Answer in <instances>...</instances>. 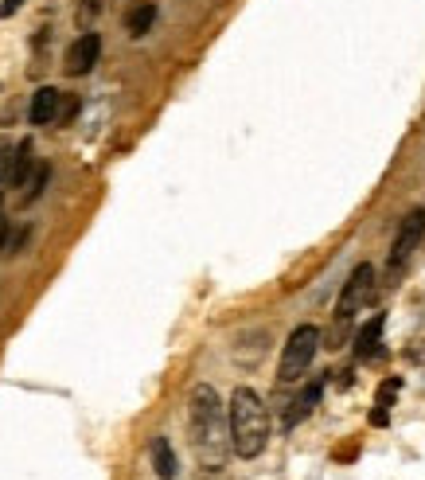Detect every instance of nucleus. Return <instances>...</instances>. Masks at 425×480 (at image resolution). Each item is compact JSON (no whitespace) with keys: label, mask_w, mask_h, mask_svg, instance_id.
Wrapping results in <instances>:
<instances>
[{"label":"nucleus","mask_w":425,"mask_h":480,"mask_svg":"<svg viewBox=\"0 0 425 480\" xmlns=\"http://www.w3.org/2000/svg\"><path fill=\"white\" fill-rule=\"evenodd\" d=\"M152 24H157V5H137V8H129V16H125V32L133 35V40H140V35H149Z\"/></svg>","instance_id":"9b49d317"},{"label":"nucleus","mask_w":425,"mask_h":480,"mask_svg":"<svg viewBox=\"0 0 425 480\" xmlns=\"http://www.w3.org/2000/svg\"><path fill=\"white\" fill-rule=\"evenodd\" d=\"M101 59V35L98 32H82L79 40L71 44L67 51V63H63V71L71 74V79H82V74L94 71V63Z\"/></svg>","instance_id":"423d86ee"},{"label":"nucleus","mask_w":425,"mask_h":480,"mask_svg":"<svg viewBox=\"0 0 425 480\" xmlns=\"http://www.w3.org/2000/svg\"><path fill=\"white\" fill-rule=\"evenodd\" d=\"M59 106H63V94L55 86H40L32 94V110H28V118H32V125H51L59 118Z\"/></svg>","instance_id":"0eeeda50"},{"label":"nucleus","mask_w":425,"mask_h":480,"mask_svg":"<svg viewBox=\"0 0 425 480\" xmlns=\"http://www.w3.org/2000/svg\"><path fill=\"white\" fill-rule=\"evenodd\" d=\"M421 235H425V211H410L402 219V227H398V239L391 246V258H386V266L391 269H402L410 262V254L421 246Z\"/></svg>","instance_id":"39448f33"},{"label":"nucleus","mask_w":425,"mask_h":480,"mask_svg":"<svg viewBox=\"0 0 425 480\" xmlns=\"http://www.w3.org/2000/svg\"><path fill=\"white\" fill-rule=\"evenodd\" d=\"M24 8V0H0V20H8L12 12H20Z\"/></svg>","instance_id":"2eb2a0df"},{"label":"nucleus","mask_w":425,"mask_h":480,"mask_svg":"<svg viewBox=\"0 0 425 480\" xmlns=\"http://www.w3.org/2000/svg\"><path fill=\"white\" fill-rule=\"evenodd\" d=\"M188 430H191V446L203 469H223L230 457V430H227V414L218 402L215 387L199 383L191 387L188 398Z\"/></svg>","instance_id":"f257e3e1"},{"label":"nucleus","mask_w":425,"mask_h":480,"mask_svg":"<svg viewBox=\"0 0 425 480\" xmlns=\"http://www.w3.org/2000/svg\"><path fill=\"white\" fill-rule=\"evenodd\" d=\"M316 348H320V328H316V324H301V328H293V336L285 340V352H281L277 379L281 383H297L301 375L308 371V363H313Z\"/></svg>","instance_id":"20e7f679"},{"label":"nucleus","mask_w":425,"mask_h":480,"mask_svg":"<svg viewBox=\"0 0 425 480\" xmlns=\"http://www.w3.org/2000/svg\"><path fill=\"white\" fill-rule=\"evenodd\" d=\"M196 480H230L223 469H199V476Z\"/></svg>","instance_id":"dca6fc26"},{"label":"nucleus","mask_w":425,"mask_h":480,"mask_svg":"<svg viewBox=\"0 0 425 480\" xmlns=\"http://www.w3.org/2000/svg\"><path fill=\"white\" fill-rule=\"evenodd\" d=\"M32 164H35V157H32V141H20L16 145V157H12V172H8V184H16V188H24L28 184V172H32Z\"/></svg>","instance_id":"f8f14e48"},{"label":"nucleus","mask_w":425,"mask_h":480,"mask_svg":"<svg viewBox=\"0 0 425 480\" xmlns=\"http://www.w3.org/2000/svg\"><path fill=\"white\" fill-rule=\"evenodd\" d=\"M398 391H402V379H391V383H382V387H379V398H375V407H382V410H386V407H391V402H394V395H398Z\"/></svg>","instance_id":"4468645a"},{"label":"nucleus","mask_w":425,"mask_h":480,"mask_svg":"<svg viewBox=\"0 0 425 480\" xmlns=\"http://www.w3.org/2000/svg\"><path fill=\"white\" fill-rule=\"evenodd\" d=\"M0 242H5V207H0Z\"/></svg>","instance_id":"a211bd4d"},{"label":"nucleus","mask_w":425,"mask_h":480,"mask_svg":"<svg viewBox=\"0 0 425 480\" xmlns=\"http://www.w3.org/2000/svg\"><path fill=\"white\" fill-rule=\"evenodd\" d=\"M382 313H375V317H371L367 324H363V328H359L355 332V356L359 359H375L379 356V340H382Z\"/></svg>","instance_id":"6e6552de"},{"label":"nucleus","mask_w":425,"mask_h":480,"mask_svg":"<svg viewBox=\"0 0 425 480\" xmlns=\"http://www.w3.org/2000/svg\"><path fill=\"white\" fill-rule=\"evenodd\" d=\"M12 157H16V145L8 137H0V184H8V172H12Z\"/></svg>","instance_id":"ddd939ff"},{"label":"nucleus","mask_w":425,"mask_h":480,"mask_svg":"<svg viewBox=\"0 0 425 480\" xmlns=\"http://www.w3.org/2000/svg\"><path fill=\"white\" fill-rule=\"evenodd\" d=\"M371 422H375V426H386V410L375 407V410H371Z\"/></svg>","instance_id":"f3484780"},{"label":"nucleus","mask_w":425,"mask_h":480,"mask_svg":"<svg viewBox=\"0 0 425 480\" xmlns=\"http://www.w3.org/2000/svg\"><path fill=\"white\" fill-rule=\"evenodd\" d=\"M227 430H230V449H235L242 461H254L257 453L266 449V441H269V410H266V402L257 398V391L238 387V391L230 395Z\"/></svg>","instance_id":"f03ea898"},{"label":"nucleus","mask_w":425,"mask_h":480,"mask_svg":"<svg viewBox=\"0 0 425 480\" xmlns=\"http://www.w3.org/2000/svg\"><path fill=\"white\" fill-rule=\"evenodd\" d=\"M152 469H157L160 480H176V453L169 437H152Z\"/></svg>","instance_id":"9d476101"},{"label":"nucleus","mask_w":425,"mask_h":480,"mask_svg":"<svg viewBox=\"0 0 425 480\" xmlns=\"http://www.w3.org/2000/svg\"><path fill=\"white\" fill-rule=\"evenodd\" d=\"M316 402H320V383H308L304 391L289 402V410H285V430H293V426H297V422H304L308 414H313V407H316Z\"/></svg>","instance_id":"1a4fd4ad"},{"label":"nucleus","mask_w":425,"mask_h":480,"mask_svg":"<svg viewBox=\"0 0 425 480\" xmlns=\"http://www.w3.org/2000/svg\"><path fill=\"white\" fill-rule=\"evenodd\" d=\"M375 301V269L371 266H355L352 278L343 281V293L336 301V328L328 332V348H340L347 340V328H352V317L359 313L363 305Z\"/></svg>","instance_id":"7ed1b4c3"}]
</instances>
